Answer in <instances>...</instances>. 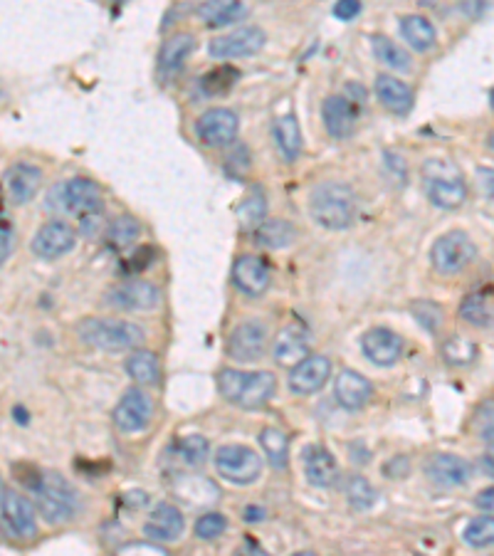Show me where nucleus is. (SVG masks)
I'll use <instances>...</instances> for the list:
<instances>
[{"instance_id": "nucleus-22", "label": "nucleus", "mask_w": 494, "mask_h": 556, "mask_svg": "<svg viewBox=\"0 0 494 556\" xmlns=\"http://www.w3.org/2000/svg\"><path fill=\"white\" fill-rule=\"evenodd\" d=\"M334 396L346 410H361L374 396V386L354 368H344L334 381Z\"/></svg>"}, {"instance_id": "nucleus-46", "label": "nucleus", "mask_w": 494, "mask_h": 556, "mask_svg": "<svg viewBox=\"0 0 494 556\" xmlns=\"http://www.w3.org/2000/svg\"><path fill=\"white\" fill-rule=\"evenodd\" d=\"M358 13H361V0H336L334 15L339 21H354Z\"/></svg>"}, {"instance_id": "nucleus-29", "label": "nucleus", "mask_w": 494, "mask_h": 556, "mask_svg": "<svg viewBox=\"0 0 494 556\" xmlns=\"http://www.w3.org/2000/svg\"><path fill=\"white\" fill-rule=\"evenodd\" d=\"M272 137H275L277 149H279L287 163L299 159V154H302V129H299V121L292 114L277 117L275 124H272Z\"/></svg>"}, {"instance_id": "nucleus-8", "label": "nucleus", "mask_w": 494, "mask_h": 556, "mask_svg": "<svg viewBox=\"0 0 494 556\" xmlns=\"http://www.w3.org/2000/svg\"><path fill=\"white\" fill-rule=\"evenodd\" d=\"M59 208L79 220L99 218L104 210V196L94 181L77 176L59 189Z\"/></svg>"}, {"instance_id": "nucleus-32", "label": "nucleus", "mask_w": 494, "mask_h": 556, "mask_svg": "<svg viewBox=\"0 0 494 556\" xmlns=\"http://www.w3.org/2000/svg\"><path fill=\"white\" fill-rule=\"evenodd\" d=\"M260 446L265 450L269 465L285 470L289 463V437L279 428H262L260 430Z\"/></svg>"}, {"instance_id": "nucleus-49", "label": "nucleus", "mask_w": 494, "mask_h": 556, "mask_svg": "<svg viewBox=\"0 0 494 556\" xmlns=\"http://www.w3.org/2000/svg\"><path fill=\"white\" fill-rule=\"evenodd\" d=\"M477 179H480L484 196L494 200V169H477Z\"/></svg>"}, {"instance_id": "nucleus-36", "label": "nucleus", "mask_w": 494, "mask_h": 556, "mask_svg": "<svg viewBox=\"0 0 494 556\" xmlns=\"http://www.w3.org/2000/svg\"><path fill=\"white\" fill-rule=\"evenodd\" d=\"M265 216H267L265 190L260 189V186H255V189L247 193L245 200L240 203V208H237V220H240L245 228H257V225L265 220Z\"/></svg>"}, {"instance_id": "nucleus-20", "label": "nucleus", "mask_w": 494, "mask_h": 556, "mask_svg": "<svg viewBox=\"0 0 494 556\" xmlns=\"http://www.w3.org/2000/svg\"><path fill=\"white\" fill-rule=\"evenodd\" d=\"M183 526H186V519L181 515V509L176 505L161 502V505L151 509L146 525H144V534L158 542V544H168V542H176L178 536L183 534Z\"/></svg>"}, {"instance_id": "nucleus-11", "label": "nucleus", "mask_w": 494, "mask_h": 556, "mask_svg": "<svg viewBox=\"0 0 494 556\" xmlns=\"http://www.w3.org/2000/svg\"><path fill=\"white\" fill-rule=\"evenodd\" d=\"M237 129H240L237 114L225 107H213L196 119V137L200 139V144H206L210 149L233 144Z\"/></svg>"}, {"instance_id": "nucleus-4", "label": "nucleus", "mask_w": 494, "mask_h": 556, "mask_svg": "<svg viewBox=\"0 0 494 556\" xmlns=\"http://www.w3.org/2000/svg\"><path fill=\"white\" fill-rule=\"evenodd\" d=\"M217 391L240 408H260L277 393V378L269 371L243 374L235 368H223L217 374Z\"/></svg>"}, {"instance_id": "nucleus-26", "label": "nucleus", "mask_w": 494, "mask_h": 556, "mask_svg": "<svg viewBox=\"0 0 494 556\" xmlns=\"http://www.w3.org/2000/svg\"><path fill=\"white\" fill-rule=\"evenodd\" d=\"M304 460V475L306 482L314 487H331L339 480V465H336L334 455L322 446H309L302 453Z\"/></svg>"}, {"instance_id": "nucleus-18", "label": "nucleus", "mask_w": 494, "mask_h": 556, "mask_svg": "<svg viewBox=\"0 0 494 556\" xmlns=\"http://www.w3.org/2000/svg\"><path fill=\"white\" fill-rule=\"evenodd\" d=\"M329 376H331V358L322 354L306 357L289 371V391L296 396H309L324 386Z\"/></svg>"}, {"instance_id": "nucleus-15", "label": "nucleus", "mask_w": 494, "mask_h": 556, "mask_svg": "<svg viewBox=\"0 0 494 556\" xmlns=\"http://www.w3.org/2000/svg\"><path fill=\"white\" fill-rule=\"evenodd\" d=\"M233 282L243 295L257 299L267 295V289L272 285V272H269V265L262 258L240 255L233 262Z\"/></svg>"}, {"instance_id": "nucleus-16", "label": "nucleus", "mask_w": 494, "mask_h": 556, "mask_svg": "<svg viewBox=\"0 0 494 556\" xmlns=\"http://www.w3.org/2000/svg\"><path fill=\"white\" fill-rule=\"evenodd\" d=\"M75 243H77V233H75V228L69 223H65V220H49L35 233L32 252L42 260H55L67 255L69 250L75 248Z\"/></svg>"}, {"instance_id": "nucleus-17", "label": "nucleus", "mask_w": 494, "mask_h": 556, "mask_svg": "<svg viewBox=\"0 0 494 556\" xmlns=\"http://www.w3.org/2000/svg\"><path fill=\"white\" fill-rule=\"evenodd\" d=\"M425 475L437 487H460L470 482L472 465L454 453H435L425 463Z\"/></svg>"}, {"instance_id": "nucleus-24", "label": "nucleus", "mask_w": 494, "mask_h": 556, "mask_svg": "<svg viewBox=\"0 0 494 556\" xmlns=\"http://www.w3.org/2000/svg\"><path fill=\"white\" fill-rule=\"evenodd\" d=\"M312 339L302 324H287L275 339V358L279 366H295L302 358L309 357Z\"/></svg>"}, {"instance_id": "nucleus-52", "label": "nucleus", "mask_w": 494, "mask_h": 556, "mask_svg": "<svg viewBox=\"0 0 494 556\" xmlns=\"http://www.w3.org/2000/svg\"><path fill=\"white\" fill-rule=\"evenodd\" d=\"M265 509H262V507H247L245 509V522H262V519H265Z\"/></svg>"}, {"instance_id": "nucleus-34", "label": "nucleus", "mask_w": 494, "mask_h": 556, "mask_svg": "<svg viewBox=\"0 0 494 556\" xmlns=\"http://www.w3.org/2000/svg\"><path fill=\"white\" fill-rule=\"evenodd\" d=\"M371 48H374L375 60L381 62V65H385V67L401 72L410 70V57H408V52H405L401 45H395L391 38L374 35V38H371Z\"/></svg>"}, {"instance_id": "nucleus-48", "label": "nucleus", "mask_w": 494, "mask_h": 556, "mask_svg": "<svg viewBox=\"0 0 494 556\" xmlns=\"http://www.w3.org/2000/svg\"><path fill=\"white\" fill-rule=\"evenodd\" d=\"M13 235H15V233H13V225H10L8 216H5V220H3V240H0V243H3V245H0V260H3V262H8L10 252H13Z\"/></svg>"}, {"instance_id": "nucleus-53", "label": "nucleus", "mask_w": 494, "mask_h": 556, "mask_svg": "<svg viewBox=\"0 0 494 556\" xmlns=\"http://www.w3.org/2000/svg\"><path fill=\"white\" fill-rule=\"evenodd\" d=\"M487 146H490V149L494 151V131H492V134H490V139H487Z\"/></svg>"}, {"instance_id": "nucleus-35", "label": "nucleus", "mask_w": 494, "mask_h": 556, "mask_svg": "<svg viewBox=\"0 0 494 556\" xmlns=\"http://www.w3.org/2000/svg\"><path fill=\"white\" fill-rule=\"evenodd\" d=\"M141 235V225L134 216H117V218L109 223L107 230V245L114 250H127Z\"/></svg>"}, {"instance_id": "nucleus-2", "label": "nucleus", "mask_w": 494, "mask_h": 556, "mask_svg": "<svg viewBox=\"0 0 494 556\" xmlns=\"http://www.w3.org/2000/svg\"><path fill=\"white\" fill-rule=\"evenodd\" d=\"M356 210H358L356 190L341 181H324L309 196V213L326 230L351 228Z\"/></svg>"}, {"instance_id": "nucleus-7", "label": "nucleus", "mask_w": 494, "mask_h": 556, "mask_svg": "<svg viewBox=\"0 0 494 556\" xmlns=\"http://www.w3.org/2000/svg\"><path fill=\"white\" fill-rule=\"evenodd\" d=\"M217 475L225 477L233 485H250L262 472V457L247 446H223L216 453Z\"/></svg>"}, {"instance_id": "nucleus-14", "label": "nucleus", "mask_w": 494, "mask_h": 556, "mask_svg": "<svg viewBox=\"0 0 494 556\" xmlns=\"http://www.w3.org/2000/svg\"><path fill=\"white\" fill-rule=\"evenodd\" d=\"M109 307L121 309V312H148L158 307L161 302V289L146 279H128L117 287H111L104 297Z\"/></svg>"}, {"instance_id": "nucleus-43", "label": "nucleus", "mask_w": 494, "mask_h": 556, "mask_svg": "<svg viewBox=\"0 0 494 556\" xmlns=\"http://www.w3.org/2000/svg\"><path fill=\"white\" fill-rule=\"evenodd\" d=\"M472 433L484 443H494V398L477 406L472 416Z\"/></svg>"}, {"instance_id": "nucleus-6", "label": "nucleus", "mask_w": 494, "mask_h": 556, "mask_svg": "<svg viewBox=\"0 0 494 556\" xmlns=\"http://www.w3.org/2000/svg\"><path fill=\"white\" fill-rule=\"evenodd\" d=\"M477 258V248L463 230H450L435 240L430 248V262L440 275H457L470 268Z\"/></svg>"}, {"instance_id": "nucleus-31", "label": "nucleus", "mask_w": 494, "mask_h": 556, "mask_svg": "<svg viewBox=\"0 0 494 556\" xmlns=\"http://www.w3.org/2000/svg\"><path fill=\"white\" fill-rule=\"evenodd\" d=\"M296 230L292 223H287L282 218H265L255 228V240L267 250H279L292 245Z\"/></svg>"}, {"instance_id": "nucleus-3", "label": "nucleus", "mask_w": 494, "mask_h": 556, "mask_svg": "<svg viewBox=\"0 0 494 556\" xmlns=\"http://www.w3.org/2000/svg\"><path fill=\"white\" fill-rule=\"evenodd\" d=\"M423 189L435 208L454 210L467 199V183L463 171L453 159L433 156L423 163Z\"/></svg>"}, {"instance_id": "nucleus-25", "label": "nucleus", "mask_w": 494, "mask_h": 556, "mask_svg": "<svg viewBox=\"0 0 494 556\" xmlns=\"http://www.w3.org/2000/svg\"><path fill=\"white\" fill-rule=\"evenodd\" d=\"M196 48V38L188 35V32H176L171 35L158 52V77L161 80H171L173 75L183 70L188 55Z\"/></svg>"}, {"instance_id": "nucleus-33", "label": "nucleus", "mask_w": 494, "mask_h": 556, "mask_svg": "<svg viewBox=\"0 0 494 556\" xmlns=\"http://www.w3.org/2000/svg\"><path fill=\"white\" fill-rule=\"evenodd\" d=\"M127 374L141 386H154L158 384V376H161V366H158L156 354L151 351H134L131 357L127 358Z\"/></svg>"}, {"instance_id": "nucleus-44", "label": "nucleus", "mask_w": 494, "mask_h": 556, "mask_svg": "<svg viewBox=\"0 0 494 556\" xmlns=\"http://www.w3.org/2000/svg\"><path fill=\"white\" fill-rule=\"evenodd\" d=\"M196 536L198 539H217L227 529V519L220 512H206L196 519Z\"/></svg>"}, {"instance_id": "nucleus-23", "label": "nucleus", "mask_w": 494, "mask_h": 556, "mask_svg": "<svg viewBox=\"0 0 494 556\" xmlns=\"http://www.w3.org/2000/svg\"><path fill=\"white\" fill-rule=\"evenodd\" d=\"M40 186H42V171L32 163H13L5 171V190L13 203L25 206L38 196Z\"/></svg>"}, {"instance_id": "nucleus-13", "label": "nucleus", "mask_w": 494, "mask_h": 556, "mask_svg": "<svg viewBox=\"0 0 494 556\" xmlns=\"http://www.w3.org/2000/svg\"><path fill=\"white\" fill-rule=\"evenodd\" d=\"M151 416H154L151 396L144 388H128V391H124V396L119 398L111 420L121 433H138L148 426Z\"/></svg>"}, {"instance_id": "nucleus-51", "label": "nucleus", "mask_w": 494, "mask_h": 556, "mask_svg": "<svg viewBox=\"0 0 494 556\" xmlns=\"http://www.w3.org/2000/svg\"><path fill=\"white\" fill-rule=\"evenodd\" d=\"M477 507L480 509H494V487H487V490H482L480 495H477Z\"/></svg>"}, {"instance_id": "nucleus-28", "label": "nucleus", "mask_w": 494, "mask_h": 556, "mask_svg": "<svg viewBox=\"0 0 494 556\" xmlns=\"http://www.w3.org/2000/svg\"><path fill=\"white\" fill-rule=\"evenodd\" d=\"M374 90L378 101L384 104V110H388L391 114L403 117L413 110V90L405 82L395 80L391 75H378Z\"/></svg>"}, {"instance_id": "nucleus-47", "label": "nucleus", "mask_w": 494, "mask_h": 556, "mask_svg": "<svg viewBox=\"0 0 494 556\" xmlns=\"http://www.w3.org/2000/svg\"><path fill=\"white\" fill-rule=\"evenodd\" d=\"M151 255H154L151 248H138L134 252V258H128V272H141L144 268H148L151 265Z\"/></svg>"}, {"instance_id": "nucleus-21", "label": "nucleus", "mask_w": 494, "mask_h": 556, "mask_svg": "<svg viewBox=\"0 0 494 556\" xmlns=\"http://www.w3.org/2000/svg\"><path fill=\"white\" fill-rule=\"evenodd\" d=\"M322 117H324L326 131L334 137V139H346L351 137L356 129V121H358V110L351 97H341L334 94L324 101L322 107Z\"/></svg>"}, {"instance_id": "nucleus-37", "label": "nucleus", "mask_w": 494, "mask_h": 556, "mask_svg": "<svg viewBox=\"0 0 494 556\" xmlns=\"http://www.w3.org/2000/svg\"><path fill=\"white\" fill-rule=\"evenodd\" d=\"M460 317L464 322H470L472 327H487L492 324L494 312L490 307V297L482 295V292H472L470 297H464V302L460 304Z\"/></svg>"}, {"instance_id": "nucleus-27", "label": "nucleus", "mask_w": 494, "mask_h": 556, "mask_svg": "<svg viewBox=\"0 0 494 556\" xmlns=\"http://www.w3.org/2000/svg\"><path fill=\"white\" fill-rule=\"evenodd\" d=\"M247 13H250V8L243 0H203L198 5L196 15L203 21L206 28H225V25L245 21Z\"/></svg>"}, {"instance_id": "nucleus-5", "label": "nucleus", "mask_w": 494, "mask_h": 556, "mask_svg": "<svg viewBox=\"0 0 494 556\" xmlns=\"http://www.w3.org/2000/svg\"><path fill=\"white\" fill-rule=\"evenodd\" d=\"M77 337L89 347L101 349V351H131L144 344L146 334L134 322L89 317L79 322Z\"/></svg>"}, {"instance_id": "nucleus-12", "label": "nucleus", "mask_w": 494, "mask_h": 556, "mask_svg": "<svg viewBox=\"0 0 494 556\" xmlns=\"http://www.w3.org/2000/svg\"><path fill=\"white\" fill-rule=\"evenodd\" d=\"M35 509H38V507L30 505L28 497H22L20 492H15V490H10L8 485L3 487L0 512H3V526H5V532L18 536V539H32L35 532H38Z\"/></svg>"}, {"instance_id": "nucleus-42", "label": "nucleus", "mask_w": 494, "mask_h": 556, "mask_svg": "<svg viewBox=\"0 0 494 556\" xmlns=\"http://www.w3.org/2000/svg\"><path fill=\"white\" fill-rule=\"evenodd\" d=\"M443 357L445 361L453 364V366H467V364H472L474 357H477V347L463 337H450L445 341Z\"/></svg>"}, {"instance_id": "nucleus-30", "label": "nucleus", "mask_w": 494, "mask_h": 556, "mask_svg": "<svg viewBox=\"0 0 494 556\" xmlns=\"http://www.w3.org/2000/svg\"><path fill=\"white\" fill-rule=\"evenodd\" d=\"M401 35H403V40L415 52L433 50L435 40H437L433 22L423 18V15H405V18H401Z\"/></svg>"}, {"instance_id": "nucleus-54", "label": "nucleus", "mask_w": 494, "mask_h": 556, "mask_svg": "<svg viewBox=\"0 0 494 556\" xmlns=\"http://www.w3.org/2000/svg\"><path fill=\"white\" fill-rule=\"evenodd\" d=\"M490 107H492V111H494V87H492V92H490Z\"/></svg>"}, {"instance_id": "nucleus-1", "label": "nucleus", "mask_w": 494, "mask_h": 556, "mask_svg": "<svg viewBox=\"0 0 494 556\" xmlns=\"http://www.w3.org/2000/svg\"><path fill=\"white\" fill-rule=\"evenodd\" d=\"M28 490L38 515L48 525H67L82 512V499L75 487L59 472H42L28 480Z\"/></svg>"}, {"instance_id": "nucleus-40", "label": "nucleus", "mask_w": 494, "mask_h": 556, "mask_svg": "<svg viewBox=\"0 0 494 556\" xmlns=\"http://www.w3.org/2000/svg\"><path fill=\"white\" fill-rule=\"evenodd\" d=\"M346 502L354 507V509H368L375 502V490L374 485L366 480V477H348L344 487Z\"/></svg>"}, {"instance_id": "nucleus-19", "label": "nucleus", "mask_w": 494, "mask_h": 556, "mask_svg": "<svg viewBox=\"0 0 494 556\" xmlns=\"http://www.w3.org/2000/svg\"><path fill=\"white\" fill-rule=\"evenodd\" d=\"M361 351L375 366H393L403 357V339L385 327L368 329L361 339Z\"/></svg>"}, {"instance_id": "nucleus-55", "label": "nucleus", "mask_w": 494, "mask_h": 556, "mask_svg": "<svg viewBox=\"0 0 494 556\" xmlns=\"http://www.w3.org/2000/svg\"><path fill=\"white\" fill-rule=\"evenodd\" d=\"M117 3H124V0H117Z\"/></svg>"}, {"instance_id": "nucleus-41", "label": "nucleus", "mask_w": 494, "mask_h": 556, "mask_svg": "<svg viewBox=\"0 0 494 556\" xmlns=\"http://www.w3.org/2000/svg\"><path fill=\"white\" fill-rule=\"evenodd\" d=\"M178 455H181V460L186 463L188 467H198L203 465L207 460V440L203 436H186L178 440Z\"/></svg>"}, {"instance_id": "nucleus-50", "label": "nucleus", "mask_w": 494, "mask_h": 556, "mask_svg": "<svg viewBox=\"0 0 494 556\" xmlns=\"http://www.w3.org/2000/svg\"><path fill=\"white\" fill-rule=\"evenodd\" d=\"M480 467H482L484 475L494 480V443H490V447L484 450L482 460H480Z\"/></svg>"}, {"instance_id": "nucleus-10", "label": "nucleus", "mask_w": 494, "mask_h": 556, "mask_svg": "<svg viewBox=\"0 0 494 556\" xmlns=\"http://www.w3.org/2000/svg\"><path fill=\"white\" fill-rule=\"evenodd\" d=\"M267 45V32L257 25H247L235 32H227L223 38H216L207 45L210 57L216 60H237V57H250L257 55Z\"/></svg>"}, {"instance_id": "nucleus-38", "label": "nucleus", "mask_w": 494, "mask_h": 556, "mask_svg": "<svg viewBox=\"0 0 494 556\" xmlns=\"http://www.w3.org/2000/svg\"><path fill=\"white\" fill-rule=\"evenodd\" d=\"M240 72L235 67H217V70H210L207 75L200 77V90L206 92L207 97H220V94H227V92L235 87Z\"/></svg>"}, {"instance_id": "nucleus-9", "label": "nucleus", "mask_w": 494, "mask_h": 556, "mask_svg": "<svg viewBox=\"0 0 494 556\" xmlns=\"http://www.w3.org/2000/svg\"><path fill=\"white\" fill-rule=\"evenodd\" d=\"M267 327L260 319H247L237 324L227 337V357L237 364H252L265 357Z\"/></svg>"}, {"instance_id": "nucleus-39", "label": "nucleus", "mask_w": 494, "mask_h": 556, "mask_svg": "<svg viewBox=\"0 0 494 556\" xmlns=\"http://www.w3.org/2000/svg\"><path fill=\"white\" fill-rule=\"evenodd\" d=\"M463 539L474 549H487L494 544V516L480 515L474 516L470 525L464 526Z\"/></svg>"}, {"instance_id": "nucleus-45", "label": "nucleus", "mask_w": 494, "mask_h": 556, "mask_svg": "<svg viewBox=\"0 0 494 556\" xmlns=\"http://www.w3.org/2000/svg\"><path fill=\"white\" fill-rule=\"evenodd\" d=\"M137 552H141V554H166L163 544H158L154 539H148V542H134V544H127L119 549V554H137Z\"/></svg>"}]
</instances>
